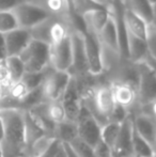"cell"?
<instances>
[{"instance_id": "obj_1", "label": "cell", "mask_w": 156, "mask_h": 157, "mask_svg": "<svg viewBox=\"0 0 156 157\" xmlns=\"http://www.w3.org/2000/svg\"><path fill=\"white\" fill-rule=\"evenodd\" d=\"M4 124V136L1 141L3 157H19L25 149V121L24 110H0Z\"/></svg>"}, {"instance_id": "obj_2", "label": "cell", "mask_w": 156, "mask_h": 157, "mask_svg": "<svg viewBox=\"0 0 156 157\" xmlns=\"http://www.w3.org/2000/svg\"><path fill=\"white\" fill-rule=\"evenodd\" d=\"M18 57L25 65L26 72H43L50 66V46L36 40H31Z\"/></svg>"}, {"instance_id": "obj_3", "label": "cell", "mask_w": 156, "mask_h": 157, "mask_svg": "<svg viewBox=\"0 0 156 157\" xmlns=\"http://www.w3.org/2000/svg\"><path fill=\"white\" fill-rule=\"evenodd\" d=\"M72 80L73 77L70 72L56 71L50 66L48 68L45 80L42 85L46 101H60L67 92Z\"/></svg>"}, {"instance_id": "obj_4", "label": "cell", "mask_w": 156, "mask_h": 157, "mask_svg": "<svg viewBox=\"0 0 156 157\" xmlns=\"http://www.w3.org/2000/svg\"><path fill=\"white\" fill-rule=\"evenodd\" d=\"M86 58H87L88 74L97 76L104 71V52L96 33L87 29L83 33Z\"/></svg>"}, {"instance_id": "obj_5", "label": "cell", "mask_w": 156, "mask_h": 157, "mask_svg": "<svg viewBox=\"0 0 156 157\" xmlns=\"http://www.w3.org/2000/svg\"><path fill=\"white\" fill-rule=\"evenodd\" d=\"M19 28L31 30L44 21L49 18L50 15L45 9L32 2H23L12 10Z\"/></svg>"}, {"instance_id": "obj_6", "label": "cell", "mask_w": 156, "mask_h": 157, "mask_svg": "<svg viewBox=\"0 0 156 157\" xmlns=\"http://www.w3.org/2000/svg\"><path fill=\"white\" fill-rule=\"evenodd\" d=\"M71 33L50 45V66L54 70L61 72L71 71L73 64V46Z\"/></svg>"}, {"instance_id": "obj_7", "label": "cell", "mask_w": 156, "mask_h": 157, "mask_svg": "<svg viewBox=\"0 0 156 157\" xmlns=\"http://www.w3.org/2000/svg\"><path fill=\"white\" fill-rule=\"evenodd\" d=\"M77 126V135L78 137L94 147L97 144L101 139V129L102 126L97 123V121L93 118L91 113L88 111V109L81 103V108L79 114L75 121Z\"/></svg>"}, {"instance_id": "obj_8", "label": "cell", "mask_w": 156, "mask_h": 157, "mask_svg": "<svg viewBox=\"0 0 156 157\" xmlns=\"http://www.w3.org/2000/svg\"><path fill=\"white\" fill-rule=\"evenodd\" d=\"M135 65L138 72V97L142 104L151 105L156 101V73L143 62Z\"/></svg>"}, {"instance_id": "obj_9", "label": "cell", "mask_w": 156, "mask_h": 157, "mask_svg": "<svg viewBox=\"0 0 156 157\" xmlns=\"http://www.w3.org/2000/svg\"><path fill=\"white\" fill-rule=\"evenodd\" d=\"M133 129H134V117L128 114L126 119L121 123L120 132L118 138L113 144V157H134L133 150Z\"/></svg>"}, {"instance_id": "obj_10", "label": "cell", "mask_w": 156, "mask_h": 157, "mask_svg": "<svg viewBox=\"0 0 156 157\" xmlns=\"http://www.w3.org/2000/svg\"><path fill=\"white\" fill-rule=\"evenodd\" d=\"M93 99L98 116V123L101 126H104L108 123L109 117L117 105L111 86H103L98 88L93 93Z\"/></svg>"}, {"instance_id": "obj_11", "label": "cell", "mask_w": 156, "mask_h": 157, "mask_svg": "<svg viewBox=\"0 0 156 157\" xmlns=\"http://www.w3.org/2000/svg\"><path fill=\"white\" fill-rule=\"evenodd\" d=\"M6 43V57L19 56L32 40L30 30L17 28V29L3 34Z\"/></svg>"}, {"instance_id": "obj_12", "label": "cell", "mask_w": 156, "mask_h": 157, "mask_svg": "<svg viewBox=\"0 0 156 157\" xmlns=\"http://www.w3.org/2000/svg\"><path fill=\"white\" fill-rule=\"evenodd\" d=\"M111 13V12H110ZM100 43L102 45L103 49H106L107 52H111L112 55L120 58V49H119V39L118 32L116 28V24L113 21L112 15H110V18L108 19L105 27L101 30L97 34Z\"/></svg>"}, {"instance_id": "obj_13", "label": "cell", "mask_w": 156, "mask_h": 157, "mask_svg": "<svg viewBox=\"0 0 156 157\" xmlns=\"http://www.w3.org/2000/svg\"><path fill=\"white\" fill-rule=\"evenodd\" d=\"M72 46H73V64L72 68L78 74L88 73L87 58H86L85 44H83V35L81 33L72 31Z\"/></svg>"}, {"instance_id": "obj_14", "label": "cell", "mask_w": 156, "mask_h": 157, "mask_svg": "<svg viewBox=\"0 0 156 157\" xmlns=\"http://www.w3.org/2000/svg\"><path fill=\"white\" fill-rule=\"evenodd\" d=\"M60 101L62 103L63 107L65 109L67 120L75 122L81 108V98L78 95L77 87H76L74 79L70 83L67 92L64 93L62 98L60 99Z\"/></svg>"}, {"instance_id": "obj_15", "label": "cell", "mask_w": 156, "mask_h": 157, "mask_svg": "<svg viewBox=\"0 0 156 157\" xmlns=\"http://www.w3.org/2000/svg\"><path fill=\"white\" fill-rule=\"evenodd\" d=\"M134 127L156 152V121L154 119L146 114H140L134 118Z\"/></svg>"}, {"instance_id": "obj_16", "label": "cell", "mask_w": 156, "mask_h": 157, "mask_svg": "<svg viewBox=\"0 0 156 157\" xmlns=\"http://www.w3.org/2000/svg\"><path fill=\"white\" fill-rule=\"evenodd\" d=\"M115 95L116 103L123 107L127 108L135 103L136 98L138 97L137 88L129 85L124 81H119L111 86Z\"/></svg>"}, {"instance_id": "obj_17", "label": "cell", "mask_w": 156, "mask_h": 157, "mask_svg": "<svg viewBox=\"0 0 156 157\" xmlns=\"http://www.w3.org/2000/svg\"><path fill=\"white\" fill-rule=\"evenodd\" d=\"M110 10L109 9H97V10L90 11L89 13L85 14L82 16V19L85 21V25L87 29L91 30L94 33L98 34L101 30L105 27L108 19L110 18Z\"/></svg>"}, {"instance_id": "obj_18", "label": "cell", "mask_w": 156, "mask_h": 157, "mask_svg": "<svg viewBox=\"0 0 156 157\" xmlns=\"http://www.w3.org/2000/svg\"><path fill=\"white\" fill-rule=\"evenodd\" d=\"M123 18H124V23H125V27H126L127 33L134 35V36L139 37V39H142V40L146 39L149 25L143 19L138 17L137 15L131 13V11L126 10L125 8H124V11H123Z\"/></svg>"}, {"instance_id": "obj_19", "label": "cell", "mask_w": 156, "mask_h": 157, "mask_svg": "<svg viewBox=\"0 0 156 157\" xmlns=\"http://www.w3.org/2000/svg\"><path fill=\"white\" fill-rule=\"evenodd\" d=\"M126 10L143 19L148 25L152 23V3L149 0H121Z\"/></svg>"}, {"instance_id": "obj_20", "label": "cell", "mask_w": 156, "mask_h": 157, "mask_svg": "<svg viewBox=\"0 0 156 157\" xmlns=\"http://www.w3.org/2000/svg\"><path fill=\"white\" fill-rule=\"evenodd\" d=\"M127 49H128V62L137 64L143 61L148 55L146 40L139 39L137 36L128 33V42H127Z\"/></svg>"}, {"instance_id": "obj_21", "label": "cell", "mask_w": 156, "mask_h": 157, "mask_svg": "<svg viewBox=\"0 0 156 157\" xmlns=\"http://www.w3.org/2000/svg\"><path fill=\"white\" fill-rule=\"evenodd\" d=\"M24 121H25V147L32 144L34 141H36L41 137L47 135L43 129V127L39 124L38 121L28 110L24 111Z\"/></svg>"}, {"instance_id": "obj_22", "label": "cell", "mask_w": 156, "mask_h": 157, "mask_svg": "<svg viewBox=\"0 0 156 157\" xmlns=\"http://www.w3.org/2000/svg\"><path fill=\"white\" fill-rule=\"evenodd\" d=\"M54 137L61 143H70L78 137L77 126L73 121L65 120L64 122L56 124L54 130Z\"/></svg>"}, {"instance_id": "obj_23", "label": "cell", "mask_w": 156, "mask_h": 157, "mask_svg": "<svg viewBox=\"0 0 156 157\" xmlns=\"http://www.w3.org/2000/svg\"><path fill=\"white\" fill-rule=\"evenodd\" d=\"M56 139L52 136L49 135H45V136L41 137L40 139H38L36 141H34L32 144L27 145L25 147V149L23 150L21 156L19 157H40L42 156L47 149L50 147L54 141Z\"/></svg>"}, {"instance_id": "obj_24", "label": "cell", "mask_w": 156, "mask_h": 157, "mask_svg": "<svg viewBox=\"0 0 156 157\" xmlns=\"http://www.w3.org/2000/svg\"><path fill=\"white\" fill-rule=\"evenodd\" d=\"M4 61H6V67H8L11 85L21 81L24 74L26 73L25 65H24L23 61L21 60V58H19L18 56L6 57V58L4 59Z\"/></svg>"}, {"instance_id": "obj_25", "label": "cell", "mask_w": 156, "mask_h": 157, "mask_svg": "<svg viewBox=\"0 0 156 157\" xmlns=\"http://www.w3.org/2000/svg\"><path fill=\"white\" fill-rule=\"evenodd\" d=\"M133 150L134 155L138 157H156L155 150L140 136L134 127L133 129Z\"/></svg>"}, {"instance_id": "obj_26", "label": "cell", "mask_w": 156, "mask_h": 157, "mask_svg": "<svg viewBox=\"0 0 156 157\" xmlns=\"http://www.w3.org/2000/svg\"><path fill=\"white\" fill-rule=\"evenodd\" d=\"M46 113H47L48 119L55 125L67 120V112H65L64 107H63L62 103L60 101H47V104H46Z\"/></svg>"}, {"instance_id": "obj_27", "label": "cell", "mask_w": 156, "mask_h": 157, "mask_svg": "<svg viewBox=\"0 0 156 157\" xmlns=\"http://www.w3.org/2000/svg\"><path fill=\"white\" fill-rule=\"evenodd\" d=\"M121 124L115 122H108L101 129V139L104 143H106L110 149H112L116 140L118 138L119 132H120Z\"/></svg>"}, {"instance_id": "obj_28", "label": "cell", "mask_w": 156, "mask_h": 157, "mask_svg": "<svg viewBox=\"0 0 156 157\" xmlns=\"http://www.w3.org/2000/svg\"><path fill=\"white\" fill-rule=\"evenodd\" d=\"M49 67H47L45 71H43V72H38V73L26 72L25 74H24L23 78L21 79V81L26 86L28 91H31V90L36 89V88L41 87V86L43 85L44 80H45V78H46V75H47L48 68Z\"/></svg>"}, {"instance_id": "obj_29", "label": "cell", "mask_w": 156, "mask_h": 157, "mask_svg": "<svg viewBox=\"0 0 156 157\" xmlns=\"http://www.w3.org/2000/svg\"><path fill=\"white\" fill-rule=\"evenodd\" d=\"M97 9H102V6L96 4L93 0H71L70 2V13L74 12L81 17L90 11Z\"/></svg>"}, {"instance_id": "obj_30", "label": "cell", "mask_w": 156, "mask_h": 157, "mask_svg": "<svg viewBox=\"0 0 156 157\" xmlns=\"http://www.w3.org/2000/svg\"><path fill=\"white\" fill-rule=\"evenodd\" d=\"M18 24L12 11H0V33H6L17 29Z\"/></svg>"}, {"instance_id": "obj_31", "label": "cell", "mask_w": 156, "mask_h": 157, "mask_svg": "<svg viewBox=\"0 0 156 157\" xmlns=\"http://www.w3.org/2000/svg\"><path fill=\"white\" fill-rule=\"evenodd\" d=\"M69 144L78 157H95L93 147L83 140H81L79 137H76Z\"/></svg>"}, {"instance_id": "obj_32", "label": "cell", "mask_w": 156, "mask_h": 157, "mask_svg": "<svg viewBox=\"0 0 156 157\" xmlns=\"http://www.w3.org/2000/svg\"><path fill=\"white\" fill-rule=\"evenodd\" d=\"M146 42V47H148V54L156 60V28L154 26L149 25Z\"/></svg>"}, {"instance_id": "obj_33", "label": "cell", "mask_w": 156, "mask_h": 157, "mask_svg": "<svg viewBox=\"0 0 156 157\" xmlns=\"http://www.w3.org/2000/svg\"><path fill=\"white\" fill-rule=\"evenodd\" d=\"M126 109L127 108H125V107H123V106L118 105L117 104L116 107H115V109H113L112 113H111L110 117H109L108 122H115V123H119V124H121V123H122L123 121L128 117V113H127Z\"/></svg>"}, {"instance_id": "obj_34", "label": "cell", "mask_w": 156, "mask_h": 157, "mask_svg": "<svg viewBox=\"0 0 156 157\" xmlns=\"http://www.w3.org/2000/svg\"><path fill=\"white\" fill-rule=\"evenodd\" d=\"M93 149L95 157H113L111 149L103 141H100Z\"/></svg>"}, {"instance_id": "obj_35", "label": "cell", "mask_w": 156, "mask_h": 157, "mask_svg": "<svg viewBox=\"0 0 156 157\" xmlns=\"http://www.w3.org/2000/svg\"><path fill=\"white\" fill-rule=\"evenodd\" d=\"M0 85L6 88V89L11 86L10 76H9L8 67H6L4 59L0 60Z\"/></svg>"}, {"instance_id": "obj_36", "label": "cell", "mask_w": 156, "mask_h": 157, "mask_svg": "<svg viewBox=\"0 0 156 157\" xmlns=\"http://www.w3.org/2000/svg\"><path fill=\"white\" fill-rule=\"evenodd\" d=\"M23 2H27V0H0V11H12Z\"/></svg>"}, {"instance_id": "obj_37", "label": "cell", "mask_w": 156, "mask_h": 157, "mask_svg": "<svg viewBox=\"0 0 156 157\" xmlns=\"http://www.w3.org/2000/svg\"><path fill=\"white\" fill-rule=\"evenodd\" d=\"M60 145H61V142L56 139V140L50 144V147L47 149V151L40 157H55L57 154V152H58L59 147H60Z\"/></svg>"}, {"instance_id": "obj_38", "label": "cell", "mask_w": 156, "mask_h": 157, "mask_svg": "<svg viewBox=\"0 0 156 157\" xmlns=\"http://www.w3.org/2000/svg\"><path fill=\"white\" fill-rule=\"evenodd\" d=\"M93 1L95 2L96 4H98L100 6H102V8L109 9L113 4V2H115L116 0H93Z\"/></svg>"}, {"instance_id": "obj_39", "label": "cell", "mask_w": 156, "mask_h": 157, "mask_svg": "<svg viewBox=\"0 0 156 157\" xmlns=\"http://www.w3.org/2000/svg\"><path fill=\"white\" fill-rule=\"evenodd\" d=\"M62 145H63V147H64V151H65V153H67V157H78L74 153V151L72 150V147H70L69 143H62Z\"/></svg>"}, {"instance_id": "obj_40", "label": "cell", "mask_w": 156, "mask_h": 157, "mask_svg": "<svg viewBox=\"0 0 156 157\" xmlns=\"http://www.w3.org/2000/svg\"><path fill=\"white\" fill-rule=\"evenodd\" d=\"M151 25L156 28V2L152 3V23Z\"/></svg>"}, {"instance_id": "obj_41", "label": "cell", "mask_w": 156, "mask_h": 157, "mask_svg": "<svg viewBox=\"0 0 156 157\" xmlns=\"http://www.w3.org/2000/svg\"><path fill=\"white\" fill-rule=\"evenodd\" d=\"M55 157H67V153H65V151H64V147H63V145H62V143H61L60 147H59L58 152H57V154H56V156H55Z\"/></svg>"}, {"instance_id": "obj_42", "label": "cell", "mask_w": 156, "mask_h": 157, "mask_svg": "<svg viewBox=\"0 0 156 157\" xmlns=\"http://www.w3.org/2000/svg\"><path fill=\"white\" fill-rule=\"evenodd\" d=\"M4 93H6V88L2 87V86L0 85V99L2 98V96L4 95Z\"/></svg>"}, {"instance_id": "obj_43", "label": "cell", "mask_w": 156, "mask_h": 157, "mask_svg": "<svg viewBox=\"0 0 156 157\" xmlns=\"http://www.w3.org/2000/svg\"><path fill=\"white\" fill-rule=\"evenodd\" d=\"M152 105V109H153V113H154V117H155V121H156V101H154L153 104H151Z\"/></svg>"}, {"instance_id": "obj_44", "label": "cell", "mask_w": 156, "mask_h": 157, "mask_svg": "<svg viewBox=\"0 0 156 157\" xmlns=\"http://www.w3.org/2000/svg\"><path fill=\"white\" fill-rule=\"evenodd\" d=\"M0 157H3V152H2V147H1V143H0Z\"/></svg>"}, {"instance_id": "obj_45", "label": "cell", "mask_w": 156, "mask_h": 157, "mask_svg": "<svg viewBox=\"0 0 156 157\" xmlns=\"http://www.w3.org/2000/svg\"><path fill=\"white\" fill-rule=\"evenodd\" d=\"M149 1H150L151 3H154V2H156V0H149Z\"/></svg>"}, {"instance_id": "obj_46", "label": "cell", "mask_w": 156, "mask_h": 157, "mask_svg": "<svg viewBox=\"0 0 156 157\" xmlns=\"http://www.w3.org/2000/svg\"><path fill=\"white\" fill-rule=\"evenodd\" d=\"M134 157H138V156H134Z\"/></svg>"}]
</instances>
